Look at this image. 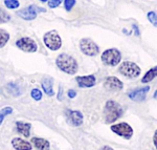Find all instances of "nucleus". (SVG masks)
Wrapping results in <instances>:
<instances>
[{
    "mask_svg": "<svg viewBox=\"0 0 157 150\" xmlns=\"http://www.w3.org/2000/svg\"><path fill=\"white\" fill-rule=\"evenodd\" d=\"M17 127V131L19 133H21L24 136H29V130H30V124L29 123H23V122H17L16 123Z\"/></svg>",
    "mask_w": 157,
    "mask_h": 150,
    "instance_id": "nucleus-17",
    "label": "nucleus"
},
{
    "mask_svg": "<svg viewBox=\"0 0 157 150\" xmlns=\"http://www.w3.org/2000/svg\"><path fill=\"white\" fill-rule=\"evenodd\" d=\"M30 95H32V98L34 99V100H36V101H40L42 99V93L38 89V88L33 89L32 93H30Z\"/></svg>",
    "mask_w": 157,
    "mask_h": 150,
    "instance_id": "nucleus-23",
    "label": "nucleus"
},
{
    "mask_svg": "<svg viewBox=\"0 0 157 150\" xmlns=\"http://www.w3.org/2000/svg\"><path fill=\"white\" fill-rule=\"evenodd\" d=\"M10 19H11V17H10L4 11L0 10V23H4V22H7Z\"/></svg>",
    "mask_w": 157,
    "mask_h": 150,
    "instance_id": "nucleus-24",
    "label": "nucleus"
},
{
    "mask_svg": "<svg viewBox=\"0 0 157 150\" xmlns=\"http://www.w3.org/2000/svg\"><path fill=\"white\" fill-rule=\"evenodd\" d=\"M42 88L43 90L45 91L47 96H54L55 95V91L54 88H52V79L50 78H44L42 80Z\"/></svg>",
    "mask_w": 157,
    "mask_h": 150,
    "instance_id": "nucleus-16",
    "label": "nucleus"
},
{
    "mask_svg": "<svg viewBox=\"0 0 157 150\" xmlns=\"http://www.w3.org/2000/svg\"><path fill=\"white\" fill-rule=\"evenodd\" d=\"M120 73L127 78H136L140 73V68L133 62H124L120 66Z\"/></svg>",
    "mask_w": 157,
    "mask_h": 150,
    "instance_id": "nucleus-5",
    "label": "nucleus"
},
{
    "mask_svg": "<svg viewBox=\"0 0 157 150\" xmlns=\"http://www.w3.org/2000/svg\"><path fill=\"white\" fill-rule=\"evenodd\" d=\"M154 98H157V90H156V93H155V95H154Z\"/></svg>",
    "mask_w": 157,
    "mask_h": 150,
    "instance_id": "nucleus-30",
    "label": "nucleus"
},
{
    "mask_svg": "<svg viewBox=\"0 0 157 150\" xmlns=\"http://www.w3.org/2000/svg\"><path fill=\"white\" fill-rule=\"evenodd\" d=\"M10 39V35L9 33H6V30H0V48L3 47L6 44V42Z\"/></svg>",
    "mask_w": 157,
    "mask_h": 150,
    "instance_id": "nucleus-19",
    "label": "nucleus"
},
{
    "mask_svg": "<svg viewBox=\"0 0 157 150\" xmlns=\"http://www.w3.org/2000/svg\"><path fill=\"white\" fill-rule=\"evenodd\" d=\"M121 59V55L115 48H110L107 49L102 54V61L106 65L109 66H115L120 63Z\"/></svg>",
    "mask_w": 157,
    "mask_h": 150,
    "instance_id": "nucleus-3",
    "label": "nucleus"
},
{
    "mask_svg": "<svg viewBox=\"0 0 157 150\" xmlns=\"http://www.w3.org/2000/svg\"><path fill=\"white\" fill-rule=\"evenodd\" d=\"M153 142H154V145H155V147H156V149H157V130L155 131V134H154Z\"/></svg>",
    "mask_w": 157,
    "mask_h": 150,
    "instance_id": "nucleus-28",
    "label": "nucleus"
},
{
    "mask_svg": "<svg viewBox=\"0 0 157 150\" xmlns=\"http://www.w3.org/2000/svg\"><path fill=\"white\" fill-rule=\"evenodd\" d=\"M111 130L117 134V136H123V138L127 140L130 139L133 136L132 127L127 123H120V124H116V125H112L111 126Z\"/></svg>",
    "mask_w": 157,
    "mask_h": 150,
    "instance_id": "nucleus-6",
    "label": "nucleus"
},
{
    "mask_svg": "<svg viewBox=\"0 0 157 150\" xmlns=\"http://www.w3.org/2000/svg\"><path fill=\"white\" fill-rule=\"evenodd\" d=\"M43 41H44L45 45L52 50L59 49L62 45V40L57 32L52 30V32H48L44 35L43 37Z\"/></svg>",
    "mask_w": 157,
    "mask_h": 150,
    "instance_id": "nucleus-4",
    "label": "nucleus"
},
{
    "mask_svg": "<svg viewBox=\"0 0 157 150\" xmlns=\"http://www.w3.org/2000/svg\"><path fill=\"white\" fill-rule=\"evenodd\" d=\"M4 4L9 9H17L19 6V1L18 0H4Z\"/></svg>",
    "mask_w": 157,
    "mask_h": 150,
    "instance_id": "nucleus-21",
    "label": "nucleus"
},
{
    "mask_svg": "<svg viewBox=\"0 0 157 150\" xmlns=\"http://www.w3.org/2000/svg\"><path fill=\"white\" fill-rule=\"evenodd\" d=\"M157 77V66L155 67L151 68L149 72L146 73V75L144 76V78L141 79V82L143 83H148V82H151L153 79H155Z\"/></svg>",
    "mask_w": 157,
    "mask_h": 150,
    "instance_id": "nucleus-18",
    "label": "nucleus"
},
{
    "mask_svg": "<svg viewBox=\"0 0 157 150\" xmlns=\"http://www.w3.org/2000/svg\"><path fill=\"white\" fill-rule=\"evenodd\" d=\"M80 47L82 53L87 56H95L98 54V46L90 39H82L80 42Z\"/></svg>",
    "mask_w": 157,
    "mask_h": 150,
    "instance_id": "nucleus-7",
    "label": "nucleus"
},
{
    "mask_svg": "<svg viewBox=\"0 0 157 150\" xmlns=\"http://www.w3.org/2000/svg\"><path fill=\"white\" fill-rule=\"evenodd\" d=\"M56 63L62 72L69 73V75H75L78 72L77 61L67 54H61L56 60Z\"/></svg>",
    "mask_w": 157,
    "mask_h": 150,
    "instance_id": "nucleus-1",
    "label": "nucleus"
},
{
    "mask_svg": "<svg viewBox=\"0 0 157 150\" xmlns=\"http://www.w3.org/2000/svg\"><path fill=\"white\" fill-rule=\"evenodd\" d=\"M13 147H14L16 150H30L32 149V145L29 142L24 141V140L20 139V138H16L12 141Z\"/></svg>",
    "mask_w": 157,
    "mask_h": 150,
    "instance_id": "nucleus-14",
    "label": "nucleus"
},
{
    "mask_svg": "<svg viewBox=\"0 0 157 150\" xmlns=\"http://www.w3.org/2000/svg\"><path fill=\"white\" fill-rule=\"evenodd\" d=\"M78 82V85L80 87H91L95 84V77L93 75L89 76H83V77L75 78Z\"/></svg>",
    "mask_w": 157,
    "mask_h": 150,
    "instance_id": "nucleus-12",
    "label": "nucleus"
},
{
    "mask_svg": "<svg viewBox=\"0 0 157 150\" xmlns=\"http://www.w3.org/2000/svg\"><path fill=\"white\" fill-rule=\"evenodd\" d=\"M12 112H13V108L10 107V106H6V107L2 108L1 110H0V125L2 124L4 118H6V116H9V114H11Z\"/></svg>",
    "mask_w": 157,
    "mask_h": 150,
    "instance_id": "nucleus-20",
    "label": "nucleus"
},
{
    "mask_svg": "<svg viewBox=\"0 0 157 150\" xmlns=\"http://www.w3.org/2000/svg\"><path fill=\"white\" fill-rule=\"evenodd\" d=\"M123 108H121V106L117 102L110 100L106 103L104 114H105V120L107 123H113L118 118H121L123 116Z\"/></svg>",
    "mask_w": 157,
    "mask_h": 150,
    "instance_id": "nucleus-2",
    "label": "nucleus"
},
{
    "mask_svg": "<svg viewBox=\"0 0 157 150\" xmlns=\"http://www.w3.org/2000/svg\"><path fill=\"white\" fill-rule=\"evenodd\" d=\"M63 0H49L48 1V6L49 7H57L62 3Z\"/></svg>",
    "mask_w": 157,
    "mask_h": 150,
    "instance_id": "nucleus-26",
    "label": "nucleus"
},
{
    "mask_svg": "<svg viewBox=\"0 0 157 150\" xmlns=\"http://www.w3.org/2000/svg\"><path fill=\"white\" fill-rule=\"evenodd\" d=\"M64 4H65V9H66L67 11H70V10L72 9V6L75 4V0H65Z\"/></svg>",
    "mask_w": 157,
    "mask_h": 150,
    "instance_id": "nucleus-25",
    "label": "nucleus"
},
{
    "mask_svg": "<svg viewBox=\"0 0 157 150\" xmlns=\"http://www.w3.org/2000/svg\"><path fill=\"white\" fill-rule=\"evenodd\" d=\"M104 87L107 90H121L123 88V83L120 79H117L116 77H108L106 78L105 82H104Z\"/></svg>",
    "mask_w": 157,
    "mask_h": 150,
    "instance_id": "nucleus-10",
    "label": "nucleus"
},
{
    "mask_svg": "<svg viewBox=\"0 0 157 150\" xmlns=\"http://www.w3.org/2000/svg\"><path fill=\"white\" fill-rule=\"evenodd\" d=\"M101 150H113V149L111 148V147H109V146H105V147H103Z\"/></svg>",
    "mask_w": 157,
    "mask_h": 150,
    "instance_id": "nucleus-29",
    "label": "nucleus"
},
{
    "mask_svg": "<svg viewBox=\"0 0 157 150\" xmlns=\"http://www.w3.org/2000/svg\"><path fill=\"white\" fill-rule=\"evenodd\" d=\"M77 96V93H75V90H72V89H70V90H68V97H69L70 99H72V98H75V97Z\"/></svg>",
    "mask_w": 157,
    "mask_h": 150,
    "instance_id": "nucleus-27",
    "label": "nucleus"
},
{
    "mask_svg": "<svg viewBox=\"0 0 157 150\" xmlns=\"http://www.w3.org/2000/svg\"><path fill=\"white\" fill-rule=\"evenodd\" d=\"M39 12H45V10L42 9V7L37 6H29V7H26V9L19 11L18 13H17V14H18V16L21 17L22 19L33 20V19L36 18L37 14Z\"/></svg>",
    "mask_w": 157,
    "mask_h": 150,
    "instance_id": "nucleus-8",
    "label": "nucleus"
},
{
    "mask_svg": "<svg viewBox=\"0 0 157 150\" xmlns=\"http://www.w3.org/2000/svg\"><path fill=\"white\" fill-rule=\"evenodd\" d=\"M149 90H150V87H149V86H146V87H144V88H138V89H136V90L130 91V93H128V96L131 100L139 102V101L145 100L146 96H147V93H148Z\"/></svg>",
    "mask_w": 157,
    "mask_h": 150,
    "instance_id": "nucleus-11",
    "label": "nucleus"
},
{
    "mask_svg": "<svg viewBox=\"0 0 157 150\" xmlns=\"http://www.w3.org/2000/svg\"><path fill=\"white\" fill-rule=\"evenodd\" d=\"M148 19L154 26L157 27V13L156 12H149L148 13Z\"/></svg>",
    "mask_w": 157,
    "mask_h": 150,
    "instance_id": "nucleus-22",
    "label": "nucleus"
},
{
    "mask_svg": "<svg viewBox=\"0 0 157 150\" xmlns=\"http://www.w3.org/2000/svg\"><path fill=\"white\" fill-rule=\"evenodd\" d=\"M40 1H42V2H46L47 0H40Z\"/></svg>",
    "mask_w": 157,
    "mask_h": 150,
    "instance_id": "nucleus-31",
    "label": "nucleus"
},
{
    "mask_svg": "<svg viewBox=\"0 0 157 150\" xmlns=\"http://www.w3.org/2000/svg\"><path fill=\"white\" fill-rule=\"evenodd\" d=\"M17 47L26 53H35L37 50V44L30 38H21L16 42Z\"/></svg>",
    "mask_w": 157,
    "mask_h": 150,
    "instance_id": "nucleus-9",
    "label": "nucleus"
},
{
    "mask_svg": "<svg viewBox=\"0 0 157 150\" xmlns=\"http://www.w3.org/2000/svg\"><path fill=\"white\" fill-rule=\"evenodd\" d=\"M68 119L73 126H80L83 124V114L78 110H68Z\"/></svg>",
    "mask_w": 157,
    "mask_h": 150,
    "instance_id": "nucleus-13",
    "label": "nucleus"
},
{
    "mask_svg": "<svg viewBox=\"0 0 157 150\" xmlns=\"http://www.w3.org/2000/svg\"><path fill=\"white\" fill-rule=\"evenodd\" d=\"M32 142L38 150H49L50 145L47 140L41 138H33Z\"/></svg>",
    "mask_w": 157,
    "mask_h": 150,
    "instance_id": "nucleus-15",
    "label": "nucleus"
}]
</instances>
